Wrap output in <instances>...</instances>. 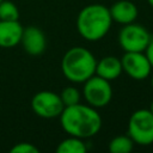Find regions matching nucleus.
Masks as SVG:
<instances>
[{
	"label": "nucleus",
	"instance_id": "f257e3e1",
	"mask_svg": "<svg viewBox=\"0 0 153 153\" xmlns=\"http://www.w3.org/2000/svg\"><path fill=\"white\" fill-rule=\"evenodd\" d=\"M60 117L62 129L71 136L88 139L102 128V117L96 108L85 104L65 106Z\"/></svg>",
	"mask_w": 153,
	"mask_h": 153
},
{
	"label": "nucleus",
	"instance_id": "f03ea898",
	"mask_svg": "<svg viewBox=\"0 0 153 153\" xmlns=\"http://www.w3.org/2000/svg\"><path fill=\"white\" fill-rule=\"evenodd\" d=\"M111 24L112 19L109 8L100 4L85 6L76 17V30L88 42H97L105 37Z\"/></svg>",
	"mask_w": 153,
	"mask_h": 153
},
{
	"label": "nucleus",
	"instance_id": "7ed1b4c3",
	"mask_svg": "<svg viewBox=\"0 0 153 153\" xmlns=\"http://www.w3.org/2000/svg\"><path fill=\"white\" fill-rule=\"evenodd\" d=\"M97 60L94 55L84 47L68 49L61 60V71L67 80L81 84L96 74Z\"/></svg>",
	"mask_w": 153,
	"mask_h": 153
},
{
	"label": "nucleus",
	"instance_id": "20e7f679",
	"mask_svg": "<svg viewBox=\"0 0 153 153\" xmlns=\"http://www.w3.org/2000/svg\"><path fill=\"white\" fill-rule=\"evenodd\" d=\"M128 135L140 146L153 143V112L149 109H139L130 115Z\"/></svg>",
	"mask_w": 153,
	"mask_h": 153
},
{
	"label": "nucleus",
	"instance_id": "39448f33",
	"mask_svg": "<svg viewBox=\"0 0 153 153\" xmlns=\"http://www.w3.org/2000/svg\"><path fill=\"white\" fill-rule=\"evenodd\" d=\"M82 96L88 105L96 109L104 108L112 98V87L109 80L94 74L84 81Z\"/></svg>",
	"mask_w": 153,
	"mask_h": 153
},
{
	"label": "nucleus",
	"instance_id": "423d86ee",
	"mask_svg": "<svg viewBox=\"0 0 153 153\" xmlns=\"http://www.w3.org/2000/svg\"><path fill=\"white\" fill-rule=\"evenodd\" d=\"M151 38L148 30L135 23L123 25L118 32V43L124 51H145Z\"/></svg>",
	"mask_w": 153,
	"mask_h": 153
},
{
	"label": "nucleus",
	"instance_id": "0eeeda50",
	"mask_svg": "<svg viewBox=\"0 0 153 153\" xmlns=\"http://www.w3.org/2000/svg\"><path fill=\"white\" fill-rule=\"evenodd\" d=\"M63 108L60 94L53 91H39L31 99L32 111L42 118H56L61 115Z\"/></svg>",
	"mask_w": 153,
	"mask_h": 153
},
{
	"label": "nucleus",
	"instance_id": "6e6552de",
	"mask_svg": "<svg viewBox=\"0 0 153 153\" xmlns=\"http://www.w3.org/2000/svg\"><path fill=\"white\" fill-rule=\"evenodd\" d=\"M121 63L123 72L134 80H145L152 72V66L143 51H124Z\"/></svg>",
	"mask_w": 153,
	"mask_h": 153
},
{
	"label": "nucleus",
	"instance_id": "1a4fd4ad",
	"mask_svg": "<svg viewBox=\"0 0 153 153\" xmlns=\"http://www.w3.org/2000/svg\"><path fill=\"white\" fill-rule=\"evenodd\" d=\"M20 43L24 50L32 56L41 55L45 50L47 39L43 31L37 26H27L23 30Z\"/></svg>",
	"mask_w": 153,
	"mask_h": 153
},
{
	"label": "nucleus",
	"instance_id": "9d476101",
	"mask_svg": "<svg viewBox=\"0 0 153 153\" xmlns=\"http://www.w3.org/2000/svg\"><path fill=\"white\" fill-rule=\"evenodd\" d=\"M110 16L112 22L126 25L129 23H134L137 18L139 11L134 2L129 0H118L110 8Z\"/></svg>",
	"mask_w": 153,
	"mask_h": 153
},
{
	"label": "nucleus",
	"instance_id": "9b49d317",
	"mask_svg": "<svg viewBox=\"0 0 153 153\" xmlns=\"http://www.w3.org/2000/svg\"><path fill=\"white\" fill-rule=\"evenodd\" d=\"M23 30L18 20H0V48H12L19 44Z\"/></svg>",
	"mask_w": 153,
	"mask_h": 153
},
{
	"label": "nucleus",
	"instance_id": "f8f14e48",
	"mask_svg": "<svg viewBox=\"0 0 153 153\" xmlns=\"http://www.w3.org/2000/svg\"><path fill=\"white\" fill-rule=\"evenodd\" d=\"M122 72H123V69H122L121 59H118L114 55L104 56L99 61H97L96 75H98L103 79H106L109 81L115 80L122 74Z\"/></svg>",
	"mask_w": 153,
	"mask_h": 153
},
{
	"label": "nucleus",
	"instance_id": "ddd939ff",
	"mask_svg": "<svg viewBox=\"0 0 153 153\" xmlns=\"http://www.w3.org/2000/svg\"><path fill=\"white\" fill-rule=\"evenodd\" d=\"M87 147L84 139L76 136H68L63 139L56 147L57 153H86Z\"/></svg>",
	"mask_w": 153,
	"mask_h": 153
},
{
	"label": "nucleus",
	"instance_id": "4468645a",
	"mask_svg": "<svg viewBox=\"0 0 153 153\" xmlns=\"http://www.w3.org/2000/svg\"><path fill=\"white\" fill-rule=\"evenodd\" d=\"M134 145L129 135H118L110 141L109 151L111 153H129L134 148Z\"/></svg>",
	"mask_w": 153,
	"mask_h": 153
},
{
	"label": "nucleus",
	"instance_id": "2eb2a0df",
	"mask_svg": "<svg viewBox=\"0 0 153 153\" xmlns=\"http://www.w3.org/2000/svg\"><path fill=\"white\" fill-rule=\"evenodd\" d=\"M19 10L16 4L8 0L0 2V20H18Z\"/></svg>",
	"mask_w": 153,
	"mask_h": 153
},
{
	"label": "nucleus",
	"instance_id": "dca6fc26",
	"mask_svg": "<svg viewBox=\"0 0 153 153\" xmlns=\"http://www.w3.org/2000/svg\"><path fill=\"white\" fill-rule=\"evenodd\" d=\"M60 97H61V100H62L63 105L65 106H69V105H74V104L80 103L81 94H80V91L76 87L67 86L61 91Z\"/></svg>",
	"mask_w": 153,
	"mask_h": 153
},
{
	"label": "nucleus",
	"instance_id": "f3484780",
	"mask_svg": "<svg viewBox=\"0 0 153 153\" xmlns=\"http://www.w3.org/2000/svg\"><path fill=\"white\" fill-rule=\"evenodd\" d=\"M10 152L11 153H38L39 149L30 142H19L14 145L10 149Z\"/></svg>",
	"mask_w": 153,
	"mask_h": 153
},
{
	"label": "nucleus",
	"instance_id": "a211bd4d",
	"mask_svg": "<svg viewBox=\"0 0 153 153\" xmlns=\"http://www.w3.org/2000/svg\"><path fill=\"white\" fill-rule=\"evenodd\" d=\"M143 53H145L146 57L148 59V61H149V63H151V66L153 68V38H151V41H149V43L146 47V49H145Z\"/></svg>",
	"mask_w": 153,
	"mask_h": 153
},
{
	"label": "nucleus",
	"instance_id": "6ab92c4d",
	"mask_svg": "<svg viewBox=\"0 0 153 153\" xmlns=\"http://www.w3.org/2000/svg\"><path fill=\"white\" fill-rule=\"evenodd\" d=\"M147 2H148V4H149V6L153 8V0H147Z\"/></svg>",
	"mask_w": 153,
	"mask_h": 153
},
{
	"label": "nucleus",
	"instance_id": "aec40b11",
	"mask_svg": "<svg viewBox=\"0 0 153 153\" xmlns=\"http://www.w3.org/2000/svg\"><path fill=\"white\" fill-rule=\"evenodd\" d=\"M151 86H152V88H153V74H152V76H151Z\"/></svg>",
	"mask_w": 153,
	"mask_h": 153
},
{
	"label": "nucleus",
	"instance_id": "412c9836",
	"mask_svg": "<svg viewBox=\"0 0 153 153\" xmlns=\"http://www.w3.org/2000/svg\"><path fill=\"white\" fill-rule=\"evenodd\" d=\"M149 110H151V111H152V112H153V102H152V103H151V106H149Z\"/></svg>",
	"mask_w": 153,
	"mask_h": 153
},
{
	"label": "nucleus",
	"instance_id": "4be33fe9",
	"mask_svg": "<svg viewBox=\"0 0 153 153\" xmlns=\"http://www.w3.org/2000/svg\"><path fill=\"white\" fill-rule=\"evenodd\" d=\"M1 1H2V0H0V2H1Z\"/></svg>",
	"mask_w": 153,
	"mask_h": 153
}]
</instances>
